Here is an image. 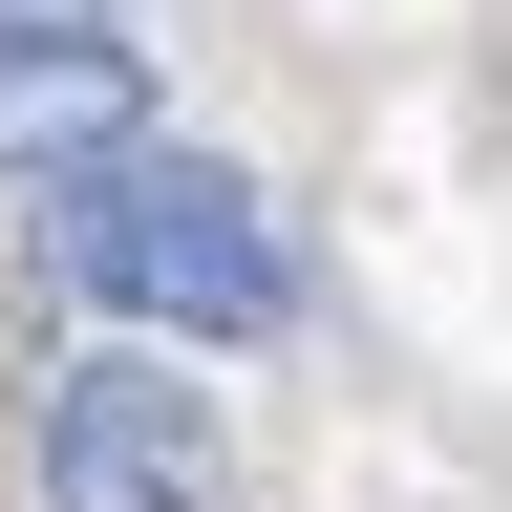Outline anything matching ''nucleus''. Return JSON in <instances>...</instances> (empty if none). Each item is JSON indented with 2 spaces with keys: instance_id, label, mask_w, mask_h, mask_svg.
<instances>
[{
  "instance_id": "nucleus-3",
  "label": "nucleus",
  "mask_w": 512,
  "mask_h": 512,
  "mask_svg": "<svg viewBox=\"0 0 512 512\" xmlns=\"http://www.w3.org/2000/svg\"><path fill=\"white\" fill-rule=\"evenodd\" d=\"M128 128H150V64H128L86 0H0V171L128 150Z\"/></svg>"
},
{
  "instance_id": "nucleus-2",
  "label": "nucleus",
  "mask_w": 512,
  "mask_h": 512,
  "mask_svg": "<svg viewBox=\"0 0 512 512\" xmlns=\"http://www.w3.org/2000/svg\"><path fill=\"white\" fill-rule=\"evenodd\" d=\"M43 512H214V384L171 342H86L43 384Z\"/></svg>"
},
{
  "instance_id": "nucleus-1",
  "label": "nucleus",
  "mask_w": 512,
  "mask_h": 512,
  "mask_svg": "<svg viewBox=\"0 0 512 512\" xmlns=\"http://www.w3.org/2000/svg\"><path fill=\"white\" fill-rule=\"evenodd\" d=\"M43 256L86 278L128 342H278L299 320V256H278V214L214 171V150H64L43 171Z\"/></svg>"
}]
</instances>
